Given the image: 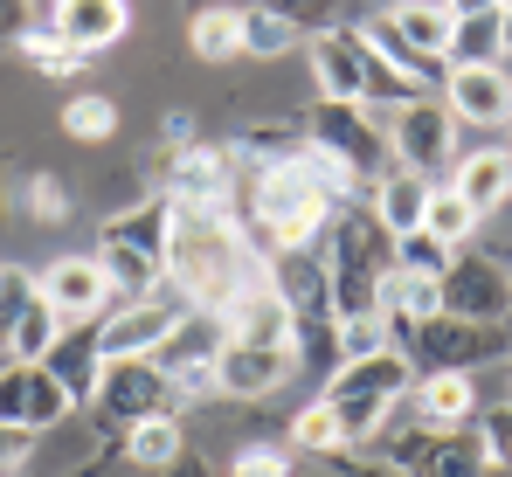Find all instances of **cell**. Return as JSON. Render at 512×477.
<instances>
[{
    "mask_svg": "<svg viewBox=\"0 0 512 477\" xmlns=\"http://www.w3.org/2000/svg\"><path fill=\"white\" fill-rule=\"evenodd\" d=\"M319 263H326V277H333V312L353 318V312H381L374 298H381V277L395 270V236L381 229V215L367 208V201H340L326 222H319Z\"/></svg>",
    "mask_w": 512,
    "mask_h": 477,
    "instance_id": "obj_1",
    "label": "cell"
},
{
    "mask_svg": "<svg viewBox=\"0 0 512 477\" xmlns=\"http://www.w3.org/2000/svg\"><path fill=\"white\" fill-rule=\"evenodd\" d=\"M167 242H173V201H132V208H111L104 215V277L111 291L132 305V298H160L167 291Z\"/></svg>",
    "mask_w": 512,
    "mask_h": 477,
    "instance_id": "obj_2",
    "label": "cell"
},
{
    "mask_svg": "<svg viewBox=\"0 0 512 477\" xmlns=\"http://www.w3.org/2000/svg\"><path fill=\"white\" fill-rule=\"evenodd\" d=\"M409 388H416V367H409L402 346H388V353H374V360H346V367H333L326 388H319V401L340 415L346 443H374V436L388 429L395 401H409Z\"/></svg>",
    "mask_w": 512,
    "mask_h": 477,
    "instance_id": "obj_3",
    "label": "cell"
},
{
    "mask_svg": "<svg viewBox=\"0 0 512 477\" xmlns=\"http://www.w3.org/2000/svg\"><path fill=\"white\" fill-rule=\"evenodd\" d=\"M395 346L409 353L416 374H471V367H485L492 353H506V332H499V325H478V318L429 312V318L395 325Z\"/></svg>",
    "mask_w": 512,
    "mask_h": 477,
    "instance_id": "obj_4",
    "label": "cell"
},
{
    "mask_svg": "<svg viewBox=\"0 0 512 477\" xmlns=\"http://www.w3.org/2000/svg\"><path fill=\"white\" fill-rule=\"evenodd\" d=\"M305 139H312L319 153H333L340 166H353L367 194H374V180L395 166V146H388V132H381V118H374L367 104H333V97H319V104L305 111Z\"/></svg>",
    "mask_w": 512,
    "mask_h": 477,
    "instance_id": "obj_5",
    "label": "cell"
},
{
    "mask_svg": "<svg viewBox=\"0 0 512 477\" xmlns=\"http://www.w3.org/2000/svg\"><path fill=\"white\" fill-rule=\"evenodd\" d=\"M436 284H443V312L450 318H478V325H506L512 318V263H499V256L450 249Z\"/></svg>",
    "mask_w": 512,
    "mask_h": 477,
    "instance_id": "obj_6",
    "label": "cell"
},
{
    "mask_svg": "<svg viewBox=\"0 0 512 477\" xmlns=\"http://www.w3.org/2000/svg\"><path fill=\"white\" fill-rule=\"evenodd\" d=\"M388 146H395V166L429 180V173L457 166V118L443 111V97H409L388 125Z\"/></svg>",
    "mask_w": 512,
    "mask_h": 477,
    "instance_id": "obj_7",
    "label": "cell"
},
{
    "mask_svg": "<svg viewBox=\"0 0 512 477\" xmlns=\"http://www.w3.org/2000/svg\"><path fill=\"white\" fill-rule=\"evenodd\" d=\"M160 408H167V374L153 360H104V374L90 388V415L104 429H132V422H146Z\"/></svg>",
    "mask_w": 512,
    "mask_h": 477,
    "instance_id": "obj_8",
    "label": "cell"
},
{
    "mask_svg": "<svg viewBox=\"0 0 512 477\" xmlns=\"http://www.w3.org/2000/svg\"><path fill=\"white\" fill-rule=\"evenodd\" d=\"M180 318L187 312H173L167 298H132V305L104 312L97 318V360H153Z\"/></svg>",
    "mask_w": 512,
    "mask_h": 477,
    "instance_id": "obj_9",
    "label": "cell"
},
{
    "mask_svg": "<svg viewBox=\"0 0 512 477\" xmlns=\"http://www.w3.org/2000/svg\"><path fill=\"white\" fill-rule=\"evenodd\" d=\"M77 415V395L49 374V367H7L0 374V422H14V429H28V436H42V429H56V422H70Z\"/></svg>",
    "mask_w": 512,
    "mask_h": 477,
    "instance_id": "obj_10",
    "label": "cell"
},
{
    "mask_svg": "<svg viewBox=\"0 0 512 477\" xmlns=\"http://www.w3.org/2000/svg\"><path fill=\"white\" fill-rule=\"evenodd\" d=\"M215 325H222V346H284V353H291V332H298V318L270 291V277L243 284V291L215 312Z\"/></svg>",
    "mask_w": 512,
    "mask_h": 477,
    "instance_id": "obj_11",
    "label": "cell"
},
{
    "mask_svg": "<svg viewBox=\"0 0 512 477\" xmlns=\"http://www.w3.org/2000/svg\"><path fill=\"white\" fill-rule=\"evenodd\" d=\"M35 291L56 305L63 325H90V318H104V305H111V277H104L97 256H56L49 270H35Z\"/></svg>",
    "mask_w": 512,
    "mask_h": 477,
    "instance_id": "obj_12",
    "label": "cell"
},
{
    "mask_svg": "<svg viewBox=\"0 0 512 477\" xmlns=\"http://www.w3.org/2000/svg\"><path fill=\"white\" fill-rule=\"evenodd\" d=\"M443 111L457 125H512V77L499 63H450L443 70Z\"/></svg>",
    "mask_w": 512,
    "mask_h": 477,
    "instance_id": "obj_13",
    "label": "cell"
},
{
    "mask_svg": "<svg viewBox=\"0 0 512 477\" xmlns=\"http://www.w3.org/2000/svg\"><path fill=\"white\" fill-rule=\"evenodd\" d=\"M236 153L229 146H187L167 159V201L173 208H229Z\"/></svg>",
    "mask_w": 512,
    "mask_h": 477,
    "instance_id": "obj_14",
    "label": "cell"
},
{
    "mask_svg": "<svg viewBox=\"0 0 512 477\" xmlns=\"http://www.w3.org/2000/svg\"><path fill=\"white\" fill-rule=\"evenodd\" d=\"M291 374H298V353H284V346H222L215 353V388L236 401L277 395Z\"/></svg>",
    "mask_w": 512,
    "mask_h": 477,
    "instance_id": "obj_15",
    "label": "cell"
},
{
    "mask_svg": "<svg viewBox=\"0 0 512 477\" xmlns=\"http://www.w3.org/2000/svg\"><path fill=\"white\" fill-rule=\"evenodd\" d=\"M49 28L77 49V56H104L125 42L132 28V0H56L49 7Z\"/></svg>",
    "mask_w": 512,
    "mask_h": 477,
    "instance_id": "obj_16",
    "label": "cell"
},
{
    "mask_svg": "<svg viewBox=\"0 0 512 477\" xmlns=\"http://www.w3.org/2000/svg\"><path fill=\"white\" fill-rule=\"evenodd\" d=\"M305 56H312L319 97H333V104H367V56H360L353 28H319V35L305 42Z\"/></svg>",
    "mask_w": 512,
    "mask_h": 477,
    "instance_id": "obj_17",
    "label": "cell"
},
{
    "mask_svg": "<svg viewBox=\"0 0 512 477\" xmlns=\"http://www.w3.org/2000/svg\"><path fill=\"white\" fill-rule=\"evenodd\" d=\"M429 194H436V180H423V173H409V166H388L381 180H374V194H367V208L381 215V229L402 242V236H416L423 229V208H429Z\"/></svg>",
    "mask_w": 512,
    "mask_h": 477,
    "instance_id": "obj_18",
    "label": "cell"
},
{
    "mask_svg": "<svg viewBox=\"0 0 512 477\" xmlns=\"http://www.w3.org/2000/svg\"><path fill=\"white\" fill-rule=\"evenodd\" d=\"M450 194H464L478 215L506 208V201H512V153H506V146H478V153H464V159H457V173H450Z\"/></svg>",
    "mask_w": 512,
    "mask_h": 477,
    "instance_id": "obj_19",
    "label": "cell"
},
{
    "mask_svg": "<svg viewBox=\"0 0 512 477\" xmlns=\"http://www.w3.org/2000/svg\"><path fill=\"white\" fill-rule=\"evenodd\" d=\"M42 367L77 395V408H90V388H97V374H104V360H97V318H90V325H63V339H56V353H49Z\"/></svg>",
    "mask_w": 512,
    "mask_h": 477,
    "instance_id": "obj_20",
    "label": "cell"
},
{
    "mask_svg": "<svg viewBox=\"0 0 512 477\" xmlns=\"http://www.w3.org/2000/svg\"><path fill=\"white\" fill-rule=\"evenodd\" d=\"M499 471V457H492V443H485V429H443L436 436V450L423 457V471L416 477H492Z\"/></svg>",
    "mask_w": 512,
    "mask_h": 477,
    "instance_id": "obj_21",
    "label": "cell"
},
{
    "mask_svg": "<svg viewBox=\"0 0 512 477\" xmlns=\"http://www.w3.org/2000/svg\"><path fill=\"white\" fill-rule=\"evenodd\" d=\"M409 395L423 408V422H436V429H464L478 415V381L471 374H416Z\"/></svg>",
    "mask_w": 512,
    "mask_h": 477,
    "instance_id": "obj_22",
    "label": "cell"
},
{
    "mask_svg": "<svg viewBox=\"0 0 512 477\" xmlns=\"http://www.w3.org/2000/svg\"><path fill=\"white\" fill-rule=\"evenodd\" d=\"M388 28L409 42V49H423L443 63V49H450V7L443 0H395L388 7Z\"/></svg>",
    "mask_w": 512,
    "mask_h": 477,
    "instance_id": "obj_23",
    "label": "cell"
},
{
    "mask_svg": "<svg viewBox=\"0 0 512 477\" xmlns=\"http://www.w3.org/2000/svg\"><path fill=\"white\" fill-rule=\"evenodd\" d=\"M56 339H63V318H56V305H49V298H35L28 312L7 325V339H0V346H7V360H21V367H42V360L56 353Z\"/></svg>",
    "mask_w": 512,
    "mask_h": 477,
    "instance_id": "obj_24",
    "label": "cell"
},
{
    "mask_svg": "<svg viewBox=\"0 0 512 477\" xmlns=\"http://www.w3.org/2000/svg\"><path fill=\"white\" fill-rule=\"evenodd\" d=\"M187 42H194V56L201 63H229V56H243V7H194V21H187Z\"/></svg>",
    "mask_w": 512,
    "mask_h": 477,
    "instance_id": "obj_25",
    "label": "cell"
},
{
    "mask_svg": "<svg viewBox=\"0 0 512 477\" xmlns=\"http://www.w3.org/2000/svg\"><path fill=\"white\" fill-rule=\"evenodd\" d=\"M187 450V436H180V422H173V408H160V415H146V422H132L125 429V457L139 464V471H167L173 457Z\"/></svg>",
    "mask_w": 512,
    "mask_h": 477,
    "instance_id": "obj_26",
    "label": "cell"
},
{
    "mask_svg": "<svg viewBox=\"0 0 512 477\" xmlns=\"http://www.w3.org/2000/svg\"><path fill=\"white\" fill-rule=\"evenodd\" d=\"M478 222H485V215H478L464 194H450V187H436V194H429V208H423V236L436 242V249H471Z\"/></svg>",
    "mask_w": 512,
    "mask_h": 477,
    "instance_id": "obj_27",
    "label": "cell"
},
{
    "mask_svg": "<svg viewBox=\"0 0 512 477\" xmlns=\"http://www.w3.org/2000/svg\"><path fill=\"white\" fill-rule=\"evenodd\" d=\"M450 63H499L506 56V35H499V7L492 14H457L450 21Z\"/></svg>",
    "mask_w": 512,
    "mask_h": 477,
    "instance_id": "obj_28",
    "label": "cell"
},
{
    "mask_svg": "<svg viewBox=\"0 0 512 477\" xmlns=\"http://www.w3.org/2000/svg\"><path fill=\"white\" fill-rule=\"evenodd\" d=\"M63 132H70L77 146H104V139L118 132V104H111L104 90H77V97L63 104Z\"/></svg>",
    "mask_w": 512,
    "mask_h": 477,
    "instance_id": "obj_29",
    "label": "cell"
},
{
    "mask_svg": "<svg viewBox=\"0 0 512 477\" xmlns=\"http://www.w3.org/2000/svg\"><path fill=\"white\" fill-rule=\"evenodd\" d=\"M236 146L256 153L263 166L298 159V153H305V118H256V125H243V139H236Z\"/></svg>",
    "mask_w": 512,
    "mask_h": 477,
    "instance_id": "obj_30",
    "label": "cell"
},
{
    "mask_svg": "<svg viewBox=\"0 0 512 477\" xmlns=\"http://www.w3.org/2000/svg\"><path fill=\"white\" fill-rule=\"evenodd\" d=\"M291 49H298V28L277 7H243V56H291Z\"/></svg>",
    "mask_w": 512,
    "mask_h": 477,
    "instance_id": "obj_31",
    "label": "cell"
},
{
    "mask_svg": "<svg viewBox=\"0 0 512 477\" xmlns=\"http://www.w3.org/2000/svg\"><path fill=\"white\" fill-rule=\"evenodd\" d=\"M14 49H21V56H28V63L42 70V77H77V70L90 63V56H77V49H70V42H63V35L49 28V21H42V28H28V35H21Z\"/></svg>",
    "mask_w": 512,
    "mask_h": 477,
    "instance_id": "obj_32",
    "label": "cell"
},
{
    "mask_svg": "<svg viewBox=\"0 0 512 477\" xmlns=\"http://www.w3.org/2000/svg\"><path fill=\"white\" fill-rule=\"evenodd\" d=\"M291 443H298V450H312V457L353 450V443H346V429H340V415H333L326 401H305V408H298V422H291Z\"/></svg>",
    "mask_w": 512,
    "mask_h": 477,
    "instance_id": "obj_33",
    "label": "cell"
},
{
    "mask_svg": "<svg viewBox=\"0 0 512 477\" xmlns=\"http://www.w3.org/2000/svg\"><path fill=\"white\" fill-rule=\"evenodd\" d=\"M395 346V325L381 312H353V318H340V367L346 360H374V353H388Z\"/></svg>",
    "mask_w": 512,
    "mask_h": 477,
    "instance_id": "obj_34",
    "label": "cell"
},
{
    "mask_svg": "<svg viewBox=\"0 0 512 477\" xmlns=\"http://www.w3.org/2000/svg\"><path fill=\"white\" fill-rule=\"evenodd\" d=\"M42 291H35V270H21V263H0V339H7V325L28 312Z\"/></svg>",
    "mask_w": 512,
    "mask_h": 477,
    "instance_id": "obj_35",
    "label": "cell"
},
{
    "mask_svg": "<svg viewBox=\"0 0 512 477\" xmlns=\"http://www.w3.org/2000/svg\"><path fill=\"white\" fill-rule=\"evenodd\" d=\"M28 215H35V222H63V215H70V187H63L56 173H35V180H28Z\"/></svg>",
    "mask_w": 512,
    "mask_h": 477,
    "instance_id": "obj_36",
    "label": "cell"
},
{
    "mask_svg": "<svg viewBox=\"0 0 512 477\" xmlns=\"http://www.w3.org/2000/svg\"><path fill=\"white\" fill-rule=\"evenodd\" d=\"M229 477H291V457H284V450H270V443H250V450H236Z\"/></svg>",
    "mask_w": 512,
    "mask_h": 477,
    "instance_id": "obj_37",
    "label": "cell"
},
{
    "mask_svg": "<svg viewBox=\"0 0 512 477\" xmlns=\"http://www.w3.org/2000/svg\"><path fill=\"white\" fill-rule=\"evenodd\" d=\"M263 7H277L298 35H305V28L319 35V28H333V7H340V0H263Z\"/></svg>",
    "mask_w": 512,
    "mask_h": 477,
    "instance_id": "obj_38",
    "label": "cell"
},
{
    "mask_svg": "<svg viewBox=\"0 0 512 477\" xmlns=\"http://www.w3.org/2000/svg\"><path fill=\"white\" fill-rule=\"evenodd\" d=\"M28 457H35V436H28V429H14V422H0V477H14Z\"/></svg>",
    "mask_w": 512,
    "mask_h": 477,
    "instance_id": "obj_39",
    "label": "cell"
},
{
    "mask_svg": "<svg viewBox=\"0 0 512 477\" xmlns=\"http://www.w3.org/2000/svg\"><path fill=\"white\" fill-rule=\"evenodd\" d=\"M35 28V7L28 0H0V42H21Z\"/></svg>",
    "mask_w": 512,
    "mask_h": 477,
    "instance_id": "obj_40",
    "label": "cell"
},
{
    "mask_svg": "<svg viewBox=\"0 0 512 477\" xmlns=\"http://www.w3.org/2000/svg\"><path fill=\"white\" fill-rule=\"evenodd\" d=\"M153 477H208V464H201L194 450H180V457H173L167 471H153Z\"/></svg>",
    "mask_w": 512,
    "mask_h": 477,
    "instance_id": "obj_41",
    "label": "cell"
},
{
    "mask_svg": "<svg viewBox=\"0 0 512 477\" xmlns=\"http://www.w3.org/2000/svg\"><path fill=\"white\" fill-rule=\"evenodd\" d=\"M443 7H450V21H457V14H492V7H506V0H443Z\"/></svg>",
    "mask_w": 512,
    "mask_h": 477,
    "instance_id": "obj_42",
    "label": "cell"
},
{
    "mask_svg": "<svg viewBox=\"0 0 512 477\" xmlns=\"http://www.w3.org/2000/svg\"><path fill=\"white\" fill-rule=\"evenodd\" d=\"M499 35H506V56H512V0L499 7Z\"/></svg>",
    "mask_w": 512,
    "mask_h": 477,
    "instance_id": "obj_43",
    "label": "cell"
},
{
    "mask_svg": "<svg viewBox=\"0 0 512 477\" xmlns=\"http://www.w3.org/2000/svg\"><path fill=\"white\" fill-rule=\"evenodd\" d=\"M28 7H35V14H49V7H56V0H28Z\"/></svg>",
    "mask_w": 512,
    "mask_h": 477,
    "instance_id": "obj_44",
    "label": "cell"
},
{
    "mask_svg": "<svg viewBox=\"0 0 512 477\" xmlns=\"http://www.w3.org/2000/svg\"><path fill=\"white\" fill-rule=\"evenodd\" d=\"M492 477H512V464H499V471H492Z\"/></svg>",
    "mask_w": 512,
    "mask_h": 477,
    "instance_id": "obj_45",
    "label": "cell"
},
{
    "mask_svg": "<svg viewBox=\"0 0 512 477\" xmlns=\"http://www.w3.org/2000/svg\"><path fill=\"white\" fill-rule=\"evenodd\" d=\"M506 388H512V360H506Z\"/></svg>",
    "mask_w": 512,
    "mask_h": 477,
    "instance_id": "obj_46",
    "label": "cell"
},
{
    "mask_svg": "<svg viewBox=\"0 0 512 477\" xmlns=\"http://www.w3.org/2000/svg\"><path fill=\"white\" fill-rule=\"evenodd\" d=\"M506 153H512V146H506Z\"/></svg>",
    "mask_w": 512,
    "mask_h": 477,
    "instance_id": "obj_47",
    "label": "cell"
}]
</instances>
